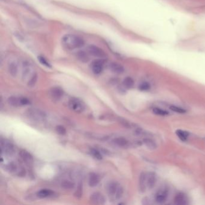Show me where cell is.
I'll return each instance as SVG.
<instances>
[{
    "mask_svg": "<svg viewBox=\"0 0 205 205\" xmlns=\"http://www.w3.org/2000/svg\"><path fill=\"white\" fill-rule=\"evenodd\" d=\"M7 102L9 104L13 106H21V101H20V98H18L15 96H10L8 98Z\"/></svg>",
    "mask_w": 205,
    "mask_h": 205,
    "instance_id": "cell-20",
    "label": "cell"
},
{
    "mask_svg": "<svg viewBox=\"0 0 205 205\" xmlns=\"http://www.w3.org/2000/svg\"><path fill=\"white\" fill-rule=\"evenodd\" d=\"M114 143L119 147H126L128 144V141L124 137H118L113 140Z\"/></svg>",
    "mask_w": 205,
    "mask_h": 205,
    "instance_id": "cell-19",
    "label": "cell"
},
{
    "mask_svg": "<svg viewBox=\"0 0 205 205\" xmlns=\"http://www.w3.org/2000/svg\"><path fill=\"white\" fill-rule=\"evenodd\" d=\"M61 186L63 188L67 189V190H71L74 188L75 187V184L71 181H63L61 184Z\"/></svg>",
    "mask_w": 205,
    "mask_h": 205,
    "instance_id": "cell-22",
    "label": "cell"
},
{
    "mask_svg": "<svg viewBox=\"0 0 205 205\" xmlns=\"http://www.w3.org/2000/svg\"><path fill=\"white\" fill-rule=\"evenodd\" d=\"M119 185L117 182H111L107 186V191L109 195L111 196H115Z\"/></svg>",
    "mask_w": 205,
    "mask_h": 205,
    "instance_id": "cell-12",
    "label": "cell"
},
{
    "mask_svg": "<svg viewBox=\"0 0 205 205\" xmlns=\"http://www.w3.org/2000/svg\"><path fill=\"white\" fill-rule=\"evenodd\" d=\"M100 181L99 176L94 173H91L90 174L89 179V184L90 186L94 187L98 185Z\"/></svg>",
    "mask_w": 205,
    "mask_h": 205,
    "instance_id": "cell-13",
    "label": "cell"
},
{
    "mask_svg": "<svg viewBox=\"0 0 205 205\" xmlns=\"http://www.w3.org/2000/svg\"><path fill=\"white\" fill-rule=\"evenodd\" d=\"M50 95L54 100H59L63 96V91L60 87H53L50 90Z\"/></svg>",
    "mask_w": 205,
    "mask_h": 205,
    "instance_id": "cell-10",
    "label": "cell"
},
{
    "mask_svg": "<svg viewBox=\"0 0 205 205\" xmlns=\"http://www.w3.org/2000/svg\"><path fill=\"white\" fill-rule=\"evenodd\" d=\"M54 194V192L51 190V189H41L39 191H38L37 193V196L39 198H46L48 197H50L52 196Z\"/></svg>",
    "mask_w": 205,
    "mask_h": 205,
    "instance_id": "cell-15",
    "label": "cell"
},
{
    "mask_svg": "<svg viewBox=\"0 0 205 205\" xmlns=\"http://www.w3.org/2000/svg\"><path fill=\"white\" fill-rule=\"evenodd\" d=\"M123 85L126 89H131L134 85V79L131 77H126L123 81Z\"/></svg>",
    "mask_w": 205,
    "mask_h": 205,
    "instance_id": "cell-23",
    "label": "cell"
},
{
    "mask_svg": "<svg viewBox=\"0 0 205 205\" xmlns=\"http://www.w3.org/2000/svg\"><path fill=\"white\" fill-rule=\"evenodd\" d=\"M78 59L82 62L87 63L89 60V57L88 54L84 51H79L77 54Z\"/></svg>",
    "mask_w": 205,
    "mask_h": 205,
    "instance_id": "cell-21",
    "label": "cell"
},
{
    "mask_svg": "<svg viewBox=\"0 0 205 205\" xmlns=\"http://www.w3.org/2000/svg\"><path fill=\"white\" fill-rule=\"evenodd\" d=\"M3 149L4 150V152L9 155H11L14 153V148L11 144L4 143V144H3V143H1V150Z\"/></svg>",
    "mask_w": 205,
    "mask_h": 205,
    "instance_id": "cell-18",
    "label": "cell"
},
{
    "mask_svg": "<svg viewBox=\"0 0 205 205\" xmlns=\"http://www.w3.org/2000/svg\"><path fill=\"white\" fill-rule=\"evenodd\" d=\"M146 173H142L140 176L139 179V187L141 192H144L146 191Z\"/></svg>",
    "mask_w": 205,
    "mask_h": 205,
    "instance_id": "cell-17",
    "label": "cell"
},
{
    "mask_svg": "<svg viewBox=\"0 0 205 205\" xmlns=\"http://www.w3.org/2000/svg\"><path fill=\"white\" fill-rule=\"evenodd\" d=\"M37 80V75L36 74H34L31 78H30V79L29 80V83H28V86L30 87H33L35 86L36 82Z\"/></svg>",
    "mask_w": 205,
    "mask_h": 205,
    "instance_id": "cell-30",
    "label": "cell"
},
{
    "mask_svg": "<svg viewBox=\"0 0 205 205\" xmlns=\"http://www.w3.org/2000/svg\"><path fill=\"white\" fill-rule=\"evenodd\" d=\"M29 117L36 121H42L45 118V114L40 110L37 109H31L28 111Z\"/></svg>",
    "mask_w": 205,
    "mask_h": 205,
    "instance_id": "cell-4",
    "label": "cell"
},
{
    "mask_svg": "<svg viewBox=\"0 0 205 205\" xmlns=\"http://www.w3.org/2000/svg\"><path fill=\"white\" fill-rule=\"evenodd\" d=\"M150 89V86L148 83H147V82H144V83H142L139 86V89L141 91H147V90H149Z\"/></svg>",
    "mask_w": 205,
    "mask_h": 205,
    "instance_id": "cell-33",
    "label": "cell"
},
{
    "mask_svg": "<svg viewBox=\"0 0 205 205\" xmlns=\"http://www.w3.org/2000/svg\"><path fill=\"white\" fill-rule=\"evenodd\" d=\"M110 69L114 73L121 74L124 72V67L117 63H112L110 64Z\"/></svg>",
    "mask_w": 205,
    "mask_h": 205,
    "instance_id": "cell-14",
    "label": "cell"
},
{
    "mask_svg": "<svg viewBox=\"0 0 205 205\" xmlns=\"http://www.w3.org/2000/svg\"><path fill=\"white\" fill-rule=\"evenodd\" d=\"M8 71L12 76H16L18 74V66L15 62H11L8 65Z\"/></svg>",
    "mask_w": 205,
    "mask_h": 205,
    "instance_id": "cell-16",
    "label": "cell"
},
{
    "mask_svg": "<svg viewBox=\"0 0 205 205\" xmlns=\"http://www.w3.org/2000/svg\"><path fill=\"white\" fill-rule=\"evenodd\" d=\"M168 197V191L166 189H161L155 195V200L158 203H164Z\"/></svg>",
    "mask_w": 205,
    "mask_h": 205,
    "instance_id": "cell-8",
    "label": "cell"
},
{
    "mask_svg": "<svg viewBox=\"0 0 205 205\" xmlns=\"http://www.w3.org/2000/svg\"><path fill=\"white\" fill-rule=\"evenodd\" d=\"M62 45L68 50L80 48L84 45L83 39L73 34H67L61 39Z\"/></svg>",
    "mask_w": 205,
    "mask_h": 205,
    "instance_id": "cell-1",
    "label": "cell"
},
{
    "mask_svg": "<svg viewBox=\"0 0 205 205\" xmlns=\"http://www.w3.org/2000/svg\"><path fill=\"white\" fill-rule=\"evenodd\" d=\"M119 121L120 123V124H121L123 126H124L125 127H126V128H130L131 127L130 124L127 120L122 119V118H119Z\"/></svg>",
    "mask_w": 205,
    "mask_h": 205,
    "instance_id": "cell-35",
    "label": "cell"
},
{
    "mask_svg": "<svg viewBox=\"0 0 205 205\" xmlns=\"http://www.w3.org/2000/svg\"><path fill=\"white\" fill-rule=\"evenodd\" d=\"M104 61L102 59H99L97 60H94L91 65V70L94 74H101L104 69Z\"/></svg>",
    "mask_w": 205,
    "mask_h": 205,
    "instance_id": "cell-6",
    "label": "cell"
},
{
    "mask_svg": "<svg viewBox=\"0 0 205 205\" xmlns=\"http://www.w3.org/2000/svg\"><path fill=\"white\" fill-rule=\"evenodd\" d=\"M6 169L8 171L13 173L17 170V166L14 162H10L6 166Z\"/></svg>",
    "mask_w": 205,
    "mask_h": 205,
    "instance_id": "cell-27",
    "label": "cell"
},
{
    "mask_svg": "<svg viewBox=\"0 0 205 205\" xmlns=\"http://www.w3.org/2000/svg\"><path fill=\"white\" fill-rule=\"evenodd\" d=\"M171 110H172L174 112L177 113H180V114H184L186 113V110H185L184 109L180 108L179 106H171L170 108Z\"/></svg>",
    "mask_w": 205,
    "mask_h": 205,
    "instance_id": "cell-31",
    "label": "cell"
},
{
    "mask_svg": "<svg viewBox=\"0 0 205 205\" xmlns=\"http://www.w3.org/2000/svg\"><path fill=\"white\" fill-rule=\"evenodd\" d=\"M56 132L60 134V135H65L66 133V128L63 126H61V125H59V126H57L56 128Z\"/></svg>",
    "mask_w": 205,
    "mask_h": 205,
    "instance_id": "cell-32",
    "label": "cell"
},
{
    "mask_svg": "<svg viewBox=\"0 0 205 205\" xmlns=\"http://www.w3.org/2000/svg\"><path fill=\"white\" fill-rule=\"evenodd\" d=\"M146 182L147 189H152L156 182V174L153 172H149L146 174Z\"/></svg>",
    "mask_w": 205,
    "mask_h": 205,
    "instance_id": "cell-5",
    "label": "cell"
},
{
    "mask_svg": "<svg viewBox=\"0 0 205 205\" xmlns=\"http://www.w3.org/2000/svg\"><path fill=\"white\" fill-rule=\"evenodd\" d=\"M38 60H39V61H40L41 63H42L43 65H45V66H47V67H51V65L49 64V63L47 61V60H46L44 57L40 56V57H38Z\"/></svg>",
    "mask_w": 205,
    "mask_h": 205,
    "instance_id": "cell-36",
    "label": "cell"
},
{
    "mask_svg": "<svg viewBox=\"0 0 205 205\" xmlns=\"http://www.w3.org/2000/svg\"><path fill=\"white\" fill-rule=\"evenodd\" d=\"M19 155L21 158V159L23 160L24 162H25V164L27 165H31L33 162V158L31 155L25 150H21L19 152Z\"/></svg>",
    "mask_w": 205,
    "mask_h": 205,
    "instance_id": "cell-9",
    "label": "cell"
},
{
    "mask_svg": "<svg viewBox=\"0 0 205 205\" xmlns=\"http://www.w3.org/2000/svg\"><path fill=\"white\" fill-rule=\"evenodd\" d=\"M176 134L178 136V137L182 141H186L188 136L189 135V134L188 132L182 131V130H177L176 132Z\"/></svg>",
    "mask_w": 205,
    "mask_h": 205,
    "instance_id": "cell-24",
    "label": "cell"
},
{
    "mask_svg": "<svg viewBox=\"0 0 205 205\" xmlns=\"http://www.w3.org/2000/svg\"><path fill=\"white\" fill-rule=\"evenodd\" d=\"M90 154H91L95 158H96L97 159L101 160V159H102V156L101 152L99 151V150H98L97 149H90Z\"/></svg>",
    "mask_w": 205,
    "mask_h": 205,
    "instance_id": "cell-26",
    "label": "cell"
},
{
    "mask_svg": "<svg viewBox=\"0 0 205 205\" xmlns=\"http://www.w3.org/2000/svg\"><path fill=\"white\" fill-rule=\"evenodd\" d=\"M153 112L154 114L159 116H166L169 114V113L165 110H163L161 108H155L153 109Z\"/></svg>",
    "mask_w": 205,
    "mask_h": 205,
    "instance_id": "cell-28",
    "label": "cell"
},
{
    "mask_svg": "<svg viewBox=\"0 0 205 205\" xmlns=\"http://www.w3.org/2000/svg\"><path fill=\"white\" fill-rule=\"evenodd\" d=\"M82 196H83V185H82V184H79L78 186L76 192L75 193V196L77 199H81Z\"/></svg>",
    "mask_w": 205,
    "mask_h": 205,
    "instance_id": "cell-29",
    "label": "cell"
},
{
    "mask_svg": "<svg viewBox=\"0 0 205 205\" xmlns=\"http://www.w3.org/2000/svg\"><path fill=\"white\" fill-rule=\"evenodd\" d=\"M91 202L95 204H104L105 202V199L104 195L100 193H94L90 197Z\"/></svg>",
    "mask_w": 205,
    "mask_h": 205,
    "instance_id": "cell-7",
    "label": "cell"
},
{
    "mask_svg": "<svg viewBox=\"0 0 205 205\" xmlns=\"http://www.w3.org/2000/svg\"><path fill=\"white\" fill-rule=\"evenodd\" d=\"M123 194H124V189H123V188L121 186H119L115 196L116 199L117 200L120 199L122 197Z\"/></svg>",
    "mask_w": 205,
    "mask_h": 205,
    "instance_id": "cell-34",
    "label": "cell"
},
{
    "mask_svg": "<svg viewBox=\"0 0 205 205\" xmlns=\"http://www.w3.org/2000/svg\"><path fill=\"white\" fill-rule=\"evenodd\" d=\"M69 106L72 110L78 113H82L85 109L84 103L77 98L71 99L69 102Z\"/></svg>",
    "mask_w": 205,
    "mask_h": 205,
    "instance_id": "cell-2",
    "label": "cell"
},
{
    "mask_svg": "<svg viewBox=\"0 0 205 205\" xmlns=\"http://www.w3.org/2000/svg\"><path fill=\"white\" fill-rule=\"evenodd\" d=\"M20 101H21V105H28L30 103V101H29L28 99H26L25 98H20Z\"/></svg>",
    "mask_w": 205,
    "mask_h": 205,
    "instance_id": "cell-37",
    "label": "cell"
},
{
    "mask_svg": "<svg viewBox=\"0 0 205 205\" xmlns=\"http://www.w3.org/2000/svg\"><path fill=\"white\" fill-rule=\"evenodd\" d=\"M89 53L90 55L100 59H103L106 56L105 52L99 47L95 45H90L87 48Z\"/></svg>",
    "mask_w": 205,
    "mask_h": 205,
    "instance_id": "cell-3",
    "label": "cell"
},
{
    "mask_svg": "<svg viewBox=\"0 0 205 205\" xmlns=\"http://www.w3.org/2000/svg\"><path fill=\"white\" fill-rule=\"evenodd\" d=\"M144 143L148 148H149L150 149H151V150H154V149H155L156 148V145L155 143L153 140H150V139H144Z\"/></svg>",
    "mask_w": 205,
    "mask_h": 205,
    "instance_id": "cell-25",
    "label": "cell"
},
{
    "mask_svg": "<svg viewBox=\"0 0 205 205\" xmlns=\"http://www.w3.org/2000/svg\"><path fill=\"white\" fill-rule=\"evenodd\" d=\"M174 203L178 205H184L187 203V197L186 195L182 193L177 194L174 197Z\"/></svg>",
    "mask_w": 205,
    "mask_h": 205,
    "instance_id": "cell-11",
    "label": "cell"
}]
</instances>
